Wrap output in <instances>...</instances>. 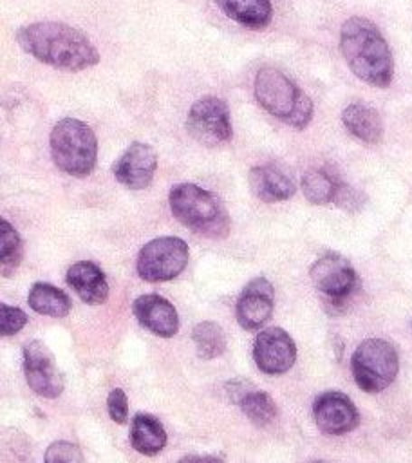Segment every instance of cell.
Wrapping results in <instances>:
<instances>
[{
  "instance_id": "obj_7",
  "label": "cell",
  "mask_w": 412,
  "mask_h": 463,
  "mask_svg": "<svg viewBox=\"0 0 412 463\" xmlns=\"http://www.w3.org/2000/svg\"><path fill=\"white\" fill-rule=\"evenodd\" d=\"M188 255V244L179 237L152 239L137 255V275L146 282L172 280L186 268Z\"/></svg>"
},
{
  "instance_id": "obj_28",
  "label": "cell",
  "mask_w": 412,
  "mask_h": 463,
  "mask_svg": "<svg viewBox=\"0 0 412 463\" xmlns=\"http://www.w3.org/2000/svg\"><path fill=\"white\" fill-rule=\"evenodd\" d=\"M25 324H27V315L20 307L9 306V304L0 306V333H2V336L16 335Z\"/></svg>"
},
{
  "instance_id": "obj_26",
  "label": "cell",
  "mask_w": 412,
  "mask_h": 463,
  "mask_svg": "<svg viewBox=\"0 0 412 463\" xmlns=\"http://www.w3.org/2000/svg\"><path fill=\"white\" fill-rule=\"evenodd\" d=\"M43 463H83V456L78 445L72 441H54L47 447Z\"/></svg>"
},
{
  "instance_id": "obj_21",
  "label": "cell",
  "mask_w": 412,
  "mask_h": 463,
  "mask_svg": "<svg viewBox=\"0 0 412 463\" xmlns=\"http://www.w3.org/2000/svg\"><path fill=\"white\" fill-rule=\"evenodd\" d=\"M27 302L36 313L47 317L61 318L70 311V298L67 297V293L47 282L33 284V288L29 289Z\"/></svg>"
},
{
  "instance_id": "obj_16",
  "label": "cell",
  "mask_w": 412,
  "mask_h": 463,
  "mask_svg": "<svg viewBox=\"0 0 412 463\" xmlns=\"http://www.w3.org/2000/svg\"><path fill=\"white\" fill-rule=\"evenodd\" d=\"M249 188L264 203H278L295 195L293 179L275 165H258L249 170Z\"/></svg>"
},
{
  "instance_id": "obj_14",
  "label": "cell",
  "mask_w": 412,
  "mask_h": 463,
  "mask_svg": "<svg viewBox=\"0 0 412 463\" xmlns=\"http://www.w3.org/2000/svg\"><path fill=\"white\" fill-rule=\"evenodd\" d=\"M273 297H275V289L267 279L264 277L251 279L242 289V293L239 295V300L235 306L237 322L248 331H253L264 326L273 313Z\"/></svg>"
},
{
  "instance_id": "obj_10",
  "label": "cell",
  "mask_w": 412,
  "mask_h": 463,
  "mask_svg": "<svg viewBox=\"0 0 412 463\" xmlns=\"http://www.w3.org/2000/svg\"><path fill=\"white\" fill-rule=\"evenodd\" d=\"M23 373L29 387L43 398H58L63 391V378L51 349L33 340L23 349Z\"/></svg>"
},
{
  "instance_id": "obj_29",
  "label": "cell",
  "mask_w": 412,
  "mask_h": 463,
  "mask_svg": "<svg viewBox=\"0 0 412 463\" xmlns=\"http://www.w3.org/2000/svg\"><path fill=\"white\" fill-rule=\"evenodd\" d=\"M107 409H108V416L112 418V421L119 423V425H123L126 421L128 402H126V394L123 389H112L108 392Z\"/></svg>"
},
{
  "instance_id": "obj_12",
  "label": "cell",
  "mask_w": 412,
  "mask_h": 463,
  "mask_svg": "<svg viewBox=\"0 0 412 463\" xmlns=\"http://www.w3.org/2000/svg\"><path fill=\"white\" fill-rule=\"evenodd\" d=\"M313 418L318 429L331 436L351 432L360 423V414L351 398L338 391L322 392L313 403Z\"/></svg>"
},
{
  "instance_id": "obj_20",
  "label": "cell",
  "mask_w": 412,
  "mask_h": 463,
  "mask_svg": "<svg viewBox=\"0 0 412 463\" xmlns=\"http://www.w3.org/2000/svg\"><path fill=\"white\" fill-rule=\"evenodd\" d=\"M130 443L139 454L155 456L166 445V430L155 416L141 412L132 420Z\"/></svg>"
},
{
  "instance_id": "obj_2",
  "label": "cell",
  "mask_w": 412,
  "mask_h": 463,
  "mask_svg": "<svg viewBox=\"0 0 412 463\" xmlns=\"http://www.w3.org/2000/svg\"><path fill=\"white\" fill-rule=\"evenodd\" d=\"M340 51L361 81L385 89L394 76L390 47L379 29L363 16H352L340 29Z\"/></svg>"
},
{
  "instance_id": "obj_24",
  "label": "cell",
  "mask_w": 412,
  "mask_h": 463,
  "mask_svg": "<svg viewBox=\"0 0 412 463\" xmlns=\"http://www.w3.org/2000/svg\"><path fill=\"white\" fill-rule=\"evenodd\" d=\"M192 340L195 344L197 354L204 360L220 356L226 351V335L222 327L215 322H199L192 331Z\"/></svg>"
},
{
  "instance_id": "obj_17",
  "label": "cell",
  "mask_w": 412,
  "mask_h": 463,
  "mask_svg": "<svg viewBox=\"0 0 412 463\" xmlns=\"http://www.w3.org/2000/svg\"><path fill=\"white\" fill-rule=\"evenodd\" d=\"M67 282L78 293V297L90 306L103 304L108 297L107 277L98 268V264L90 260H80L72 264L67 271Z\"/></svg>"
},
{
  "instance_id": "obj_4",
  "label": "cell",
  "mask_w": 412,
  "mask_h": 463,
  "mask_svg": "<svg viewBox=\"0 0 412 463\" xmlns=\"http://www.w3.org/2000/svg\"><path fill=\"white\" fill-rule=\"evenodd\" d=\"M168 203L173 217L188 230L211 239L228 235L229 219L215 194L193 183H181L170 190Z\"/></svg>"
},
{
  "instance_id": "obj_15",
  "label": "cell",
  "mask_w": 412,
  "mask_h": 463,
  "mask_svg": "<svg viewBox=\"0 0 412 463\" xmlns=\"http://www.w3.org/2000/svg\"><path fill=\"white\" fill-rule=\"evenodd\" d=\"M132 309L139 324L157 336L170 338L179 329V317L173 304L161 295H141L134 300Z\"/></svg>"
},
{
  "instance_id": "obj_23",
  "label": "cell",
  "mask_w": 412,
  "mask_h": 463,
  "mask_svg": "<svg viewBox=\"0 0 412 463\" xmlns=\"http://www.w3.org/2000/svg\"><path fill=\"white\" fill-rule=\"evenodd\" d=\"M237 403L240 405V409L248 416V420L257 427H266V425L273 423L275 418L278 416V409H276L275 402L271 400V396L267 392L253 389V387H249L240 396V400Z\"/></svg>"
},
{
  "instance_id": "obj_5",
  "label": "cell",
  "mask_w": 412,
  "mask_h": 463,
  "mask_svg": "<svg viewBox=\"0 0 412 463\" xmlns=\"http://www.w3.org/2000/svg\"><path fill=\"white\" fill-rule=\"evenodd\" d=\"M49 145L52 161L61 172L74 177H85L92 172L98 141L87 123L76 118L60 119L51 130Z\"/></svg>"
},
{
  "instance_id": "obj_27",
  "label": "cell",
  "mask_w": 412,
  "mask_h": 463,
  "mask_svg": "<svg viewBox=\"0 0 412 463\" xmlns=\"http://www.w3.org/2000/svg\"><path fill=\"white\" fill-rule=\"evenodd\" d=\"M365 201H367V197L363 195V192L352 188L351 184H347L343 181L338 183V188L332 197V203L345 212H358L365 204Z\"/></svg>"
},
{
  "instance_id": "obj_8",
  "label": "cell",
  "mask_w": 412,
  "mask_h": 463,
  "mask_svg": "<svg viewBox=\"0 0 412 463\" xmlns=\"http://www.w3.org/2000/svg\"><path fill=\"white\" fill-rule=\"evenodd\" d=\"M186 130L204 146L228 143L233 136L228 105L215 96L199 98L188 110Z\"/></svg>"
},
{
  "instance_id": "obj_18",
  "label": "cell",
  "mask_w": 412,
  "mask_h": 463,
  "mask_svg": "<svg viewBox=\"0 0 412 463\" xmlns=\"http://www.w3.org/2000/svg\"><path fill=\"white\" fill-rule=\"evenodd\" d=\"M343 127L360 141L376 145L383 137V123L376 109L365 103H351L342 112Z\"/></svg>"
},
{
  "instance_id": "obj_11",
  "label": "cell",
  "mask_w": 412,
  "mask_h": 463,
  "mask_svg": "<svg viewBox=\"0 0 412 463\" xmlns=\"http://www.w3.org/2000/svg\"><path fill=\"white\" fill-rule=\"evenodd\" d=\"M253 358L257 367L266 374H282L296 360V345L291 335L280 327L260 331L253 342Z\"/></svg>"
},
{
  "instance_id": "obj_30",
  "label": "cell",
  "mask_w": 412,
  "mask_h": 463,
  "mask_svg": "<svg viewBox=\"0 0 412 463\" xmlns=\"http://www.w3.org/2000/svg\"><path fill=\"white\" fill-rule=\"evenodd\" d=\"M177 463H224V459L220 456H184L181 458Z\"/></svg>"
},
{
  "instance_id": "obj_25",
  "label": "cell",
  "mask_w": 412,
  "mask_h": 463,
  "mask_svg": "<svg viewBox=\"0 0 412 463\" xmlns=\"http://www.w3.org/2000/svg\"><path fill=\"white\" fill-rule=\"evenodd\" d=\"M22 239L11 222L2 219L0 222V260L2 275L9 277L22 260Z\"/></svg>"
},
{
  "instance_id": "obj_9",
  "label": "cell",
  "mask_w": 412,
  "mask_h": 463,
  "mask_svg": "<svg viewBox=\"0 0 412 463\" xmlns=\"http://www.w3.org/2000/svg\"><path fill=\"white\" fill-rule=\"evenodd\" d=\"M309 275L316 289L325 295L329 304L336 309L343 307L358 286V277L352 264L338 253L322 255L311 266Z\"/></svg>"
},
{
  "instance_id": "obj_19",
  "label": "cell",
  "mask_w": 412,
  "mask_h": 463,
  "mask_svg": "<svg viewBox=\"0 0 412 463\" xmlns=\"http://www.w3.org/2000/svg\"><path fill=\"white\" fill-rule=\"evenodd\" d=\"M220 11L240 25L264 29L273 16L271 0H215Z\"/></svg>"
},
{
  "instance_id": "obj_22",
  "label": "cell",
  "mask_w": 412,
  "mask_h": 463,
  "mask_svg": "<svg viewBox=\"0 0 412 463\" xmlns=\"http://www.w3.org/2000/svg\"><path fill=\"white\" fill-rule=\"evenodd\" d=\"M340 179L325 168H311L302 177V192L313 204L332 203Z\"/></svg>"
},
{
  "instance_id": "obj_1",
  "label": "cell",
  "mask_w": 412,
  "mask_h": 463,
  "mask_svg": "<svg viewBox=\"0 0 412 463\" xmlns=\"http://www.w3.org/2000/svg\"><path fill=\"white\" fill-rule=\"evenodd\" d=\"M18 45L42 63L65 71H83L99 61V52L90 40L61 22H36L20 27Z\"/></svg>"
},
{
  "instance_id": "obj_6",
  "label": "cell",
  "mask_w": 412,
  "mask_h": 463,
  "mask_svg": "<svg viewBox=\"0 0 412 463\" xmlns=\"http://www.w3.org/2000/svg\"><path fill=\"white\" fill-rule=\"evenodd\" d=\"M351 369L354 382L361 391L381 392L398 376V351L387 340L367 338L354 349Z\"/></svg>"
},
{
  "instance_id": "obj_13",
  "label": "cell",
  "mask_w": 412,
  "mask_h": 463,
  "mask_svg": "<svg viewBox=\"0 0 412 463\" xmlns=\"http://www.w3.org/2000/svg\"><path fill=\"white\" fill-rule=\"evenodd\" d=\"M155 168V150L146 143L134 141L112 165V174L123 186L130 190H143L152 183Z\"/></svg>"
},
{
  "instance_id": "obj_3",
  "label": "cell",
  "mask_w": 412,
  "mask_h": 463,
  "mask_svg": "<svg viewBox=\"0 0 412 463\" xmlns=\"http://www.w3.org/2000/svg\"><path fill=\"white\" fill-rule=\"evenodd\" d=\"M253 92L258 105L276 119L298 130L309 125L313 118L311 98L278 69H258L253 81Z\"/></svg>"
},
{
  "instance_id": "obj_31",
  "label": "cell",
  "mask_w": 412,
  "mask_h": 463,
  "mask_svg": "<svg viewBox=\"0 0 412 463\" xmlns=\"http://www.w3.org/2000/svg\"><path fill=\"white\" fill-rule=\"evenodd\" d=\"M311 463H325V461H311Z\"/></svg>"
}]
</instances>
